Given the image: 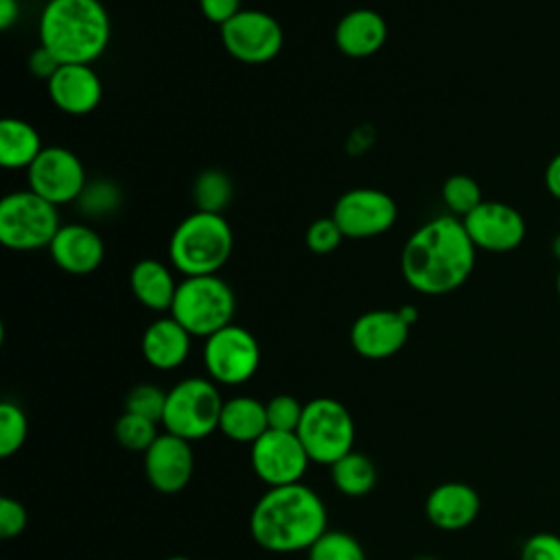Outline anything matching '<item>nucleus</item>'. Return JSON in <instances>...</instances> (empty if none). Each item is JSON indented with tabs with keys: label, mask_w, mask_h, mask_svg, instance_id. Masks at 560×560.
<instances>
[{
	"label": "nucleus",
	"mask_w": 560,
	"mask_h": 560,
	"mask_svg": "<svg viewBox=\"0 0 560 560\" xmlns=\"http://www.w3.org/2000/svg\"><path fill=\"white\" fill-rule=\"evenodd\" d=\"M477 247L462 219L440 214L422 223L405 243L400 271L405 282L422 295H446L472 273Z\"/></svg>",
	"instance_id": "1"
},
{
	"label": "nucleus",
	"mask_w": 560,
	"mask_h": 560,
	"mask_svg": "<svg viewBox=\"0 0 560 560\" xmlns=\"http://www.w3.org/2000/svg\"><path fill=\"white\" fill-rule=\"evenodd\" d=\"M326 505L308 486L291 483L269 488L249 516L252 538L267 551L293 553L311 549L326 532Z\"/></svg>",
	"instance_id": "2"
},
{
	"label": "nucleus",
	"mask_w": 560,
	"mask_h": 560,
	"mask_svg": "<svg viewBox=\"0 0 560 560\" xmlns=\"http://www.w3.org/2000/svg\"><path fill=\"white\" fill-rule=\"evenodd\" d=\"M112 37V22L101 0H48L39 15V46L59 63L96 61Z\"/></svg>",
	"instance_id": "3"
},
{
	"label": "nucleus",
	"mask_w": 560,
	"mask_h": 560,
	"mask_svg": "<svg viewBox=\"0 0 560 560\" xmlns=\"http://www.w3.org/2000/svg\"><path fill=\"white\" fill-rule=\"evenodd\" d=\"M234 234L223 214L195 210L171 234L168 258L184 276H212L232 256Z\"/></svg>",
	"instance_id": "4"
},
{
	"label": "nucleus",
	"mask_w": 560,
	"mask_h": 560,
	"mask_svg": "<svg viewBox=\"0 0 560 560\" xmlns=\"http://www.w3.org/2000/svg\"><path fill=\"white\" fill-rule=\"evenodd\" d=\"M236 311V298L232 287L212 276H190L177 284L171 315L192 335L210 337L217 330L232 324Z\"/></svg>",
	"instance_id": "5"
},
{
	"label": "nucleus",
	"mask_w": 560,
	"mask_h": 560,
	"mask_svg": "<svg viewBox=\"0 0 560 560\" xmlns=\"http://www.w3.org/2000/svg\"><path fill=\"white\" fill-rule=\"evenodd\" d=\"M223 398L212 378L190 376L166 392L162 424L188 442L203 440L219 429Z\"/></svg>",
	"instance_id": "6"
},
{
	"label": "nucleus",
	"mask_w": 560,
	"mask_h": 560,
	"mask_svg": "<svg viewBox=\"0 0 560 560\" xmlns=\"http://www.w3.org/2000/svg\"><path fill=\"white\" fill-rule=\"evenodd\" d=\"M57 206L33 192L15 190L0 201V243L15 252L48 247L59 232Z\"/></svg>",
	"instance_id": "7"
},
{
	"label": "nucleus",
	"mask_w": 560,
	"mask_h": 560,
	"mask_svg": "<svg viewBox=\"0 0 560 560\" xmlns=\"http://www.w3.org/2000/svg\"><path fill=\"white\" fill-rule=\"evenodd\" d=\"M295 433L302 440L311 462L332 466L352 451L354 420L343 402L322 396L304 402L302 420Z\"/></svg>",
	"instance_id": "8"
},
{
	"label": "nucleus",
	"mask_w": 560,
	"mask_h": 560,
	"mask_svg": "<svg viewBox=\"0 0 560 560\" xmlns=\"http://www.w3.org/2000/svg\"><path fill=\"white\" fill-rule=\"evenodd\" d=\"M221 44L236 61L260 66L278 57L284 44L280 22L260 9H241L219 26Z\"/></svg>",
	"instance_id": "9"
},
{
	"label": "nucleus",
	"mask_w": 560,
	"mask_h": 560,
	"mask_svg": "<svg viewBox=\"0 0 560 560\" xmlns=\"http://www.w3.org/2000/svg\"><path fill=\"white\" fill-rule=\"evenodd\" d=\"M203 365L214 383H247L260 365V346L247 328L228 324L225 328L206 337Z\"/></svg>",
	"instance_id": "10"
},
{
	"label": "nucleus",
	"mask_w": 560,
	"mask_h": 560,
	"mask_svg": "<svg viewBox=\"0 0 560 560\" xmlns=\"http://www.w3.org/2000/svg\"><path fill=\"white\" fill-rule=\"evenodd\" d=\"M249 459L256 477L269 488L300 483L311 464V457L298 433L276 429H267L252 444Z\"/></svg>",
	"instance_id": "11"
},
{
	"label": "nucleus",
	"mask_w": 560,
	"mask_h": 560,
	"mask_svg": "<svg viewBox=\"0 0 560 560\" xmlns=\"http://www.w3.org/2000/svg\"><path fill=\"white\" fill-rule=\"evenodd\" d=\"M26 182L33 192L55 206L77 201L88 177L81 160L66 147H44L37 160L26 168Z\"/></svg>",
	"instance_id": "12"
},
{
	"label": "nucleus",
	"mask_w": 560,
	"mask_h": 560,
	"mask_svg": "<svg viewBox=\"0 0 560 560\" xmlns=\"http://www.w3.org/2000/svg\"><path fill=\"white\" fill-rule=\"evenodd\" d=\"M398 217L396 201L378 188L346 190L332 208V219L346 238H374L385 234Z\"/></svg>",
	"instance_id": "13"
},
{
	"label": "nucleus",
	"mask_w": 560,
	"mask_h": 560,
	"mask_svg": "<svg viewBox=\"0 0 560 560\" xmlns=\"http://www.w3.org/2000/svg\"><path fill=\"white\" fill-rule=\"evenodd\" d=\"M472 245L486 252H512L527 232L523 214L505 201H481L470 214L462 219Z\"/></svg>",
	"instance_id": "14"
},
{
	"label": "nucleus",
	"mask_w": 560,
	"mask_h": 560,
	"mask_svg": "<svg viewBox=\"0 0 560 560\" xmlns=\"http://www.w3.org/2000/svg\"><path fill=\"white\" fill-rule=\"evenodd\" d=\"M195 470V453L188 440L160 433L144 453L149 483L162 494H175L188 486Z\"/></svg>",
	"instance_id": "15"
},
{
	"label": "nucleus",
	"mask_w": 560,
	"mask_h": 560,
	"mask_svg": "<svg viewBox=\"0 0 560 560\" xmlns=\"http://www.w3.org/2000/svg\"><path fill=\"white\" fill-rule=\"evenodd\" d=\"M409 324L398 311L376 308L359 315L350 326V343L365 359H387L402 350Z\"/></svg>",
	"instance_id": "16"
},
{
	"label": "nucleus",
	"mask_w": 560,
	"mask_h": 560,
	"mask_svg": "<svg viewBox=\"0 0 560 560\" xmlns=\"http://www.w3.org/2000/svg\"><path fill=\"white\" fill-rule=\"evenodd\" d=\"M52 105L70 116L94 112L103 98V83L90 63H61L46 81Z\"/></svg>",
	"instance_id": "17"
},
{
	"label": "nucleus",
	"mask_w": 560,
	"mask_h": 560,
	"mask_svg": "<svg viewBox=\"0 0 560 560\" xmlns=\"http://www.w3.org/2000/svg\"><path fill=\"white\" fill-rule=\"evenodd\" d=\"M52 262L70 276L96 271L105 258V243L98 232L85 223L61 225L48 245Z\"/></svg>",
	"instance_id": "18"
},
{
	"label": "nucleus",
	"mask_w": 560,
	"mask_h": 560,
	"mask_svg": "<svg viewBox=\"0 0 560 560\" xmlns=\"http://www.w3.org/2000/svg\"><path fill=\"white\" fill-rule=\"evenodd\" d=\"M481 501L472 486L462 481H446L435 486L427 497V518L444 532L468 527L479 514Z\"/></svg>",
	"instance_id": "19"
},
{
	"label": "nucleus",
	"mask_w": 560,
	"mask_h": 560,
	"mask_svg": "<svg viewBox=\"0 0 560 560\" xmlns=\"http://www.w3.org/2000/svg\"><path fill=\"white\" fill-rule=\"evenodd\" d=\"M387 42V22L374 9H352L335 26L337 48L354 59L378 52Z\"/></svg>",
	"instance_id": "20"
},
{
	"label": "nucleus",
	"mask_w": 560,
	"mask_h": 560,
	"mask_svg": "<svg viewBox=\"0 0 560 560\" xmlns=\"http://www.w3.org/2000/svg\"><path fill=\"white\" fill-rule=\"evenodd\" d=\"M190 337L173 315L158 317L142 332V357L158 370H175L188 359Z\"/></svg>",
	"instance_id": "21"
},
{
	"label": "nucleus",
	"mask_w": 560,
	"mask_h": 560,
	"mask_svg": "<svg viewBox=\"0 0 560 560\" xmlns=\"http://www.w3.org/2000/svg\"><path fill=\"white\" fill-rule=\"evenodd\" d=\"M177 284L179 282H175L173 271L155 258L138 260L129 273V287L133 298L149 311L158 313L171 311Z\"/></svg>",
	"instance_id": "22"
},
{
	"label": "nucleus",
	"mask_w": 560,
	"mask_h": 560,
	"mask_svg": "<svg viewBox=\"0 0 560 560\" xmlns=\"http://www.w3.org/2000/svg\"><path fill=\"white\" fill-rule=\"evenodd\" d=\"M267 429V409L258 398L234 396L223 402L219 431L232 442L254 444Z\"/></svg>",
	"instance_id": "23"
},
{
	"label": "nucleus",
	"mask_w": 560,
	"mask_h": 560,
	"mask_svg": "<svg viewBox=\"0 0 560 560\" xmlns=\"http://www.w3.org/2000/svg\"><path fill=\"white\" fill-rule=\"evenodd\" d=\"M44 151L39 131L15 116H7L0 122V164L7 171L28 168Z\"/></svg>",
	"instance_id": "24"
},
{
	"label": "nucleus",
	"mask_w": 560,
	"mask_h": 560,
	"mask_svg": "<svg viewBox=\"0 0 560 560\" xmlns=\"http://www.w3.org/2000/svg\"><path fill=\"white\" fill-rule=\"evenodd\" d=\"M330 479L341 494L363 497L376 483V468L368 455L350 451L330 466Z\"/></svg>",
	"instance_id": "25"
},
{
	"label": "nucleus",
	"mask_w": 560,
	"mask_h": 560,
	"mask_svg": "<svg viewBox=\"0 0 560 560\" xmlns=\"http://www.w3.org/2000/svg\"><path fill=\"white\" fill-rule=\"evenodd\" d=\"M192 199L197 210L223 214L232 201V179L219 168H206L195 177Z\"/></svg>",
	"instance_id": "26"
},
{
	"label": "nucleus",
	"mask_w": 560,
	"mask_h": 560,
	"mask_svg": "<svg viewBox=\"0 0 560 560\" xmlns=\"http://www.w3.org/2000/svg\"><path fill=\"white\" fill-rule=\"evenodd\" d=\"M442 201L453 217L464 219L483 201V197L479 184L470 175L457 173L446 177V182L442 184Z\"/></svg>",
	"instance_id": "27"
},
{
	"label": "nucleus",
	"mask_w": 560,
	"mask_h": 560,
	"mask_svg": "<svg viewBox=\"0 0 560 560\" xmlns=\"http://www.w3.org/2000/svg\"><path fill=\"white\" fill-rule=\"evenodd\" d=\"M114 435H116L118 444L125 446L127 451L147 453V448L155 442V438L160 433H158V422L142 418L138 413L125 411L114 424Z\"/></svg>",
	"instance_id": "28"
},
{
	"label": "nucleus",
	"mask_w": 560,
	"mask_h": 560,
	"mask_svg": "<svg viewBox=\"0 0 560 560\" xmlns=\"http://www.w3.org/2000/svg\"><path fill=\"white\" fill-rule=\"evenodd\" d=\"M308 560H365V551L348 532L326 529L308 549Z\"/></svg>",
	"instance_id": "29"
},
{
	"label": "nucleus",
	"mask_w": 560,
	"mask_h": 560,
	"mask_svg": "<svg viewBox=\"0 0 560 560\" xmlns=\"http://www.w3.org/2000/svg\"><path fill=\"white\" fill-rule=\"evenodd\" d=\"M120 188L109 179L88 182L77 199L79 212L85 217H107L120 206Z\"/></svg>",
	"instance_id": "30"
},
{
	"label": "nucleus",
	"mask_w": 560,
	"mask_h": 560,
	"mask_svg": "<svg viewBox=\"0 0 560 560\" xmlns=\"http://www.w3.org/2000/svg\"><path fill=\"white\" fill-rule=\"evenodd\" d=\"M28 422L20 405L4 400L0 405V457L18 453L26 440Z\"/></svg>",
	"instance_id": "31"
},
{
	"label": "nucleus",
	"mask_w": 560,
	"mask_h": 560,
	"mask_svg": "<svg viewBox=\"0 0 560 560\" xmlns=\"http://www.w3.org/2000/svg\"><path fill=\"white\" fill-rule=\"evenodd\" d=\"M164 407H166V392H162L151 383H140L131 387L125 396V411L138 413L153 422H162Z\"/></svg>",
	"instance_id": "32"
},
{
	"label": "nucleus",
	"mask_w": 560,
	"mask_h": 560,
	"mask_svg": "<svg viewBox=\"0 0 560 560\" xmlns=\"http://www.w3.org/2000/svg\"><path fill=\"white\" fill-rule=\"evenodd\" d=\"M265 409H267L269 429L295 433L300 427V420H302L304 405L295 396L278 394L265 402Z\"/></svg>",
	"instance_id": "33"
},
{
	"label": "nucleus",
	"mask_w": 560,
	"mask_h": 560,
	"mask_svg": "<svg viewBox=\"0 0 560 560\" xmlns=\"http://www.w3.org/2000/svg\"><path fill=\"white\" fill-rule=\"evenodd\" d=\"M343 232L339 230L337 221L332 217H322V219H315L308 230H306V247L313 252V254H330L339 247L341 243Z\"/></svg>",
	"instance_id": "34"
},
{
	"label": "nucleus",
	"mask_w": 560,
	"mask_h": 560,
	"mask_svg": "<svg viewBox=\"0 0 560 560\" xmlns=\"http://www.w3.org/2000/svg\"><path fill=\"white\" fill-rule=\"evenodd\" d=\"M521 560H560V536L551 532L529 536L521 549Z\"/></svg>",
	"instance_id": "35"
},
{
	"label": "nucleus",
	"mask_w": 560,
	"mask_h": 560,
	"mask_svg": "<svg viewBox=\"0 0 560 560\" xmlns=\"http://www.w3.org/2000/svg\"><path fill=\"white\" fill-rule=\"evenodd\" d=\"M26 510L18 499L2 497L0 499V536L2 538H13L24 532L26 527Z\"/></svg>",
	"instance_id": "36"
},
{
	"label": "nucleus",
	"mask_w": 560,
	"mask_h": 560,
	"mask_svg": "<svg viewBox=\"0 0 560 560\" xmlns=\"http://www.w3.org/2000/svg\"><path fill=\"white\" fill-rule=\"evenodd\" d=\"M199 9L206 20L221 26L241 11V0H199Z\"/></svg>",
	"instance_id": "37"
},
{
	"label": "nucleus",
	"mask_w": 560,
	"mask_h": 560,
	"mask_svg": "<svg viewBox=\"0 0 560 560\" xmlns=\"http://www.w3.org/2000/svg\"><path fill=\"white\" fill-rule=\"evenodd\" d=\"M61 63L44 48V46H37L33 52H31V57H28V70H31V74H35V77H39V79H44V81H48L52 74H55V70L59 68Z\"/></svg>",
	"instance_id": "38"
},
{
	"label": "nucleus",
	"mask_w": 560,
	"mask_h": 560,
	"mask_svg": "<svg viewBox=\"0 0 560 560\" xmlns=\"http://www.w3.org/2000/svg\"><path fill=\"white\" fill-rule=\"evenodd\" d=\"M545 186L556 199H560V153H556L545 168Z\"/></svg>",
	"instance_id": "39"
},
{
	"label": "nucleus",
	"mask_w": 560,
	"mask_h": 560,
	"mask_svg": "<svg viewBox=\"0 0 560 560\" xmlns=\"http://www.w3.org/2000/svg\"><path fill=\"white\" fill-rule=\"evenodd\" d=\"M20 20V2L18 0H0V28L7 31Z\"/></svg>",
	"instance_id": "40"
},
{
	"label": "nucleus",
	"mask_w": 560,
	"mask_h": 560,
	"mask_svg": "<svg viewBox=\"0 0 560 560\" xmlns=\"http://www.w3.org/2000/svg\"><path fill=\"white\" fill-rule=\"evenodd\" d=\"M398 313L402 315V319L411 326L416 319H418V308L416 306H411V304H407V306H402V308H398Z\"/></svg>",
	"instance_id": "41"
},
{
	"label": "nucleus",
	"mask_w": 560,
	"mask_h": 560,
	"mask_svg": "<svg viewBox=\"0 0 560 560\" xmlns=\"http://www.w3.org/2000/svg\"><path fill=\"white\" fill-rule=\"evenodd\" d=\"M551 252L556 254V258L560 260V232L553 236V241H551Z\"/></svg>",
	"instance_id": "42"
},
{
	"label": "nucleus",
	"mask_w": 560,
	"mask_h": 560,
	"mask_svg": "<svg viewBox=\"0 0 560 560\" xmlns=\"http://www.w3.org/2000/svg\"><path fill=\"white\" fill-rule=\"evenodd\" d=\"M166 560H190V558H186V556H171V558H166Z\"/></svg>",
	"instance_id": "43"
},
{
	"label": "nucleus",
	"mask_w": 560,
	"mask_h": 560,
	"mask_svg": "<svg viewBox=\"0 0 560 560\" xmlns=\"http://www.w3.org/2000/svg\"><path fill=\"white\" fill-rule=\"evenodd\" d=\"M556 289H558V298H560V271H558V280H556Z\"/></svg>",
	"instance_id": "44"
},
{
	"label": "nucleus",
	"mask_w": 560,
	"mask_h": 560,
	"mask_svg": "<svg viewBox=\"0 0 560 560\" xmlns=\"http://www.w3.org/2000/svg\"><path fill=\"white\" fill-rule=\"evenodd\" d=\"M416 560H435V558H431V556H422V558H416Z\"/></svg>",
	"instance_id": "45"
}]
</instances>
